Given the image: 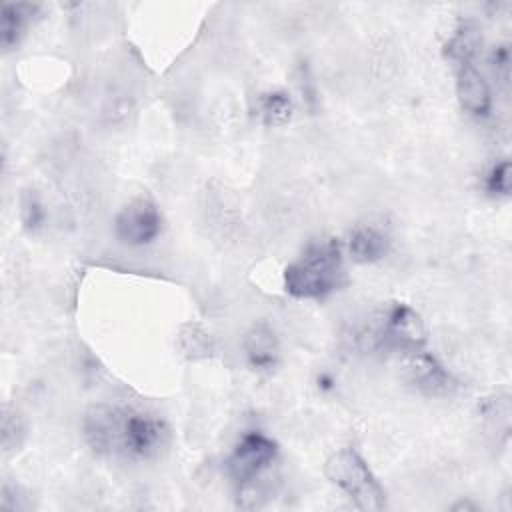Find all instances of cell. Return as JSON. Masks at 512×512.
I'll use <instances>...</instances> for the list:
<instances>
[{
    "label": "cell",
    "mask_w": 512,
    "mask_h": 512,
    "mask_svg": "<svg viewBox=\"0 0 512 512\" xmlns=\"http://www.w3.org/2000/svg\"><path fill=\"white\" fill-rule=\"evenodd\" d=\"M348 282L342 246L332 236L314 238L284 268V290L298 300H322Z\"/></svg>",
    "instance_id": "cell-2"
},
{
    "label": "cell",
    "mask_w": 512,
    "mask_h": 512,
    "mask_svg": "<svg viewBox=\"0 0 512 512\" xmlns=\"http://www.w3.org/2000/svg\"><path fill=\"white\" fill-rule=\"evenodd\" d=\"M256 114L266 126H284L294 114L292 98L282 90H270L258 96Z\"/></svg>",
    "instance_id": "cell-13"
},
{
    "label": "cell",
    "mask_w": 512,
    "mask_h": 512,
    "mask_svg": "<svg viewBox=\"0 0 512 512\" xmlns=\"http://www.w3.org/2000/svg\"><path fill=\"white\" fill-rule=\"evenodd\" d=\"M372 348L408 354L424 348V326L420 316L402 302H394L370 332Z\"/></svg>",
    "instance_id": "cell-4"
},
{
    "label": "cell",
    "mask_w": 512,
    "mask_h": 512,
    "mask_svg": "<svg viewBox=\"0 0 512 512\" xmlns=\"http://www.w3.org/2000/svg\"><path fill=\"white\" fill-rule=\"evenodd\" d=\"M326 478L340 488L360 510L378 512L386 508V492L354 446L336 450L324 464Z\"/></svg>",
    "instance_id": "cell-3"
},
{
    "label": "cell",
    "mask_w": 512,
    "mask_h": 512,
    "mask_svg": "<svg viewBox=\"0 0 512 512\" xmlns=\"http://www.w3.org/2000/svg\"><path fill=\"white\" fill-rule=\"evenodd\" d=\"M246 362L256 372H272L278 366L280 346L274 330L268 324L252 326L242 342Z\"/></svg>",
    "instance_id": "cell-9"
},
{
    "label": "cell",
    "mask_w": 512,
    "mask_h": 512,
    "mask_svg": "<svg viewBox=\"0 0 512 512\" xmlns=\"http://www.w3.org/2000/svg\"><path fill=\"white\" fill-rule=\"evenodd\" d=\"M298 82H300L302 98H306V102H308L310 106H314V102H316V90H314V84H312L310 72H308V68H306L304 64L300 66V78H298Z\"/></svg>",
    "instance_id": "cell-17"
},
{
    "label": "cell",
    "mask_w": 512,
    "mask_h": 512,
    "mask_svg": "<svg viewBox=\"0 0 512 512\" xmlns=\"http://www.w3.org/2000/svg\"><path fill=\"white\" fill-rule=\"evenodd\" d=\"M348 254L358 264H374L390 250V238L376 226L360 224L348 234Z\"/></svg>",
    "instance_id": "cell-10"
},
{
    "label": "cell",
    "mask_w": 512,
    "mask_h": 512,
    "mask_svg": "<svg viewBox=\"0 0 512 512\" xmlns=\"http://www.w3.org/2000/svg\"><path fill=\"white\" fill-rule=\"evenodd\" d=\"M484 190L492 198L510 196V162L508 160H498L488 168L484 176Z\"/></svg>",
    "instance_id": "cell-14"
},
{
    "label": "cell",
    "mask_w": 512,
    "mask_h": 512,
    "mask_svg": "<svg viewBox=\"0 0 512 512\" xmlns=\"http://www.w3.org/2000/svg\"><path fill=\"white\" fill-rule=\"evenodd\" d=\"M38 4L30 2H4L2 4V22H0V36H2V48L10 50L14 48L24 30L28 28L32 16L38 12Z\"/></svg>",
    "instance_id": "cell-11"
},
{
    "label": "cell",
    "mask_w": 512,
    "mask_h": 512,
    "mask_svg": "<svg viewBox=\"0 0 512 512\" xmlns=\"http://www.w3.org/2000/svg\"><path fill=\"white\" fill-rule=\"evenodd\" d=\"M508 64H510V52H508V46L502 44V46H496L490 54V66L496 74H502L504 78H508Z\"/></svg>",
    "instance_id": "cell-16"
},
{
    "label": "cell",
    "mask_w": 512,
    "mask_h": 512,
    "mask_svg": "<svg viewBox=\"0 0 512 512\" xmlns=\"http://www.w3.org/2000/svg\"><path fill=\"white\" fill-rule=\"evenodd\" d=\"M334 384H336V382H334V378H332L328 372H320V376H318V388H320V390H324V392H326V390H332Z\"/></svg>",
    "instance_id": "cell-18"
},
{
    "label": "cell",
    "mask_w": 512,
    "mask_h": 512,
    "mask_svg": "<svg viewBox=\"0 0 512 512\" xmlns=\"http://www.w3.org/2000/svg\"><path fill=\"white\" fill-rule=\"evenodd\" d=\"M20 218L28 232H36L46 222V210L36 192H26L20 202Z\"/></svg>",
    "instance_id": "cell-15"
},
{
    "label": "cell",
    "mask_w": 512,
    "mask_h": 512,
    "mask_svg": "<svg viewBox=\"0 0 512 512\" xmlns=\"http://www.w3.org/2000/svg\"><path fill=\"white\" fill-rule=\"evenodd\" d=\"M278 456V444L258 430L246 432L226 460V472L238 490L252 486Z\"/></svg>",
    "instance_id": "cell-5"
},
{
    "label": "cell",
    "mask_w": 512,
    "mask_h": 512,
    "mask_svg": "<svg viewBox=\"0 0 512 512\" xmlns=\"http://www.w3.org/2000/svg\"><path fill=\"white\" fill-rule=\"evenodd\" d=\"M406 380L426 396H448L456 382L452 374L426 348L404 354Z\"/></svg>",
    "instance_id": "cell-7"
},
{
    "label": "cell",
    "mask_w": 512,
    "mask_h": 512,
    "mask_svg": "<svg viewBox=\"0 0 512 512\" xmlns=\"http://www.w3.org/2000/svg\"><path fill=\"white\" fill-rule=\"evenodd\" d=\"M482 44V36L474 22H460L450 40L444 46V56L458 64L464 60H474Z\"/></svg>",
    "instance_id": "cell-12"
},
{
    "label": "cell",
    "mask_w": 512,
    "mask_h": 512,
    "mask_svg": "<svg viewBox=\"0 0 512 512\" xmlns=\"http://www.w3.org/2000/svg\"><path fill=\"white\" fill-rule=\"evenodd\" d=\"M86 444L100 456L148 460L164 446L168 428L150 414L118 404L90 406L82 420Z\"/></svg>",
    "instance_id": "cell-1"
},
{
    "label": "cell",
    "mask_w": 512,
    "mask_h": 512,
    "mask_svg": "<svg viewBox=\"0 0 512 512\" xmlns=\"http://www.w3.org/2000/svg\"><path fill=\"white\" fill-rule=\"evenodd\" d=\"M456 66V96L460 108L476 118H484L492 110V90L474 60H464Z\"/></svg>",
    "instance_id": "cell-8"
},
{
    "label": "cell",
    "mask_w": 512,
    "mask_h": 512,
    "mask_svg": "<svg viewBox=\"0 0 512 512\" xmlns=\"http://www.w3.org/2000/svg\"><path fill=\"white\" fill-rule=\"evenodd\" d=\"M162 232V214L150 198H134L114 218V234L124 246H148Z\"/></svg>",
    "instance_id": "cell-6"
}]
</instances>
